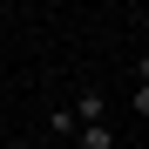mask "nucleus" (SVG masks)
Returning <instances> with one entry per match:
<instances>
[{
	"instance_id": "obj_6",
	"label": "nucleus",
	"mask_w": 149,
	"mask_h": 149,
	"mask_svg": "<svg viewBox=\"0 0 149 149\" xmlns=\"http://www.w3.org/2000/svg\"><path fill=\"white\" fill-rule=\"evenodd\" d=\"M7 149H34V142H7Z\"/></svg>"
},
{
	"instance_id": "obj_7",
	"label": "nucleus",
	"mask_w": 149,
	"mask_h": 149,
	"mask_svg": "<svg viewBox=\"0 0 149 149\" xmlns=\"http://www.w3.org/2000/svg\"><path fill=\"white\" fill-rule=\"evenodd\" d=\"M0 142H7V122H0Z\"/></svg>"
},
{
	"instance_id": "obj_1",
	"label": "nucleus",
	"mask_w": 149,
	"mask_h": 149,
	"mask_svg": "<svg viewBox=\"0 0 149 149\" xmlns=\"http://www.w3.org/2000/svg\"><path fill=\"white\" fill-rule=\"evenodd\" d=\"M74 122H81V129L102 122V88H81V95H74Z\"/></svg>"
},
{
	"instance_id": "obj_2",
	"label": "nucleus",
	"mask_w": 149,
	"mask_h": 149,
	"mask_svg": "<svg viewBox=\"0 0 149 149\" xmlns=\"http://www.w3.org/2000/svg\"><path fill=\"white\" fill-rule=\"evenodd\" d=\"M74 149H115V129H109V122H95V129L74 136Z\"/></svg>"
},
{
	"instance_id": "obj_4",
	"label": "nucleus",
	"mask_w": 149,
	"mask_h": 149,
	"mask_svg": "<svg viewBox=\"0 0 149 149\" xmlns=\"http://www.w3.org/2000/svg\"><path fill=\"white\" fill-rule=\"evenodd\" d=\"M136 115H149V88H136Z\"/></svg>"
},
{
	"instance_id": "obj_3",
	"label": "nucleus",
	"mask_w": 149,
	"mask_h": 149,
	"mask_svg": "<svg viewBox=\"0 0 149 149\" xmlns=\"http://www.w3.org/2000/svg\"><path fill=\"white\" fill-rule=\"evenodd\" d=\"M47 129H54V136H68V142H74V136H81V122H74V109H54V115H47Z\"/></svg>"
},
{
	"instance_id": "obj_5",
	"label": "nucleus",
	"mask_w": 149,
	"mask_h": 149,
	"mask_svg": "<svg viewBox=\"0 0 149 149\" xmlns=\"http://www.w3.org/2000/svg\"><path fill=\"white\" fill-rule=\"evenodd\" d=\"M142 88H149V54H142Z\"/></svg>"
}]
</instances>
